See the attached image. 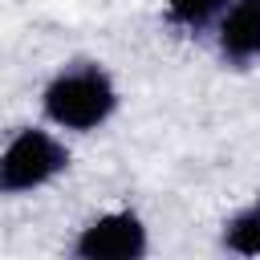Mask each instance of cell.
Instances as JSON below:
<instances>
[{
	"instance_id": "cell-1",
	"label": "cell",
	"mask_w": 260,
	"mask_h": 260,
	"mask_svg": "<svg viewBox=\"0 0 260 260\" xmlns=\"http://www.w3.org/2000/svg\"><path fill=\"white\" fill-rule=\"evenodd\" d=\"M45 118L57 130H73V134H89L98 126H106L118 110V89L110 81V73L93 61H77L65 65L61 73H53V81L41 93Z\"/></svg>"
},
{
	"instance_id": "cell-2",
	"label": "cell",
	"mask_w": 260,
	"mask_h": 260,
	"mask_svg": "<svg viewBox=\"0 0 260 260\" xmlns=\"http://www.w3.org/2000/svg\"><path fill=\"white\" fill-rule=\"evenodd\" d=\"M69 150L57 134L41 126H24L12 134V142L0 150V195H28L49 187L57 175H65Z\"/></svg>"
},
{
	"instance_id": "cell-3",
	"label": "cell",
	"mask_w": 260,
	"mask_h": 260,
	"mask_svg": "<svg viewBox=\"0 0 260 260\" xmlns=\"http://www.w3.org/2000/svg\"><path fill=\"white\" fill-rule=\"evenodd\" d=\"M146 252L150 236L134 211H102L73 240V256L81 260H142Z\"/></svg>"
},
{
	"instance_id": "cell-4",
	"label": "cell",
	"mask_w": 260,
	"mask_h": 260,
	"mask_svg": "<svg viewBox=\"0 0 260 260\" xmlns=\"http://www.w3.org/2000/svg\"><path fill=\"white\" fill-rule=\"evenodd\" d=\"M219 57L232 65H248L260 57V0H232L215 20Z\"/></svg>"
},
{
	"instance_id": "cell-5",
	"label": "cell",
	"mask_w": 260,
	"mask_h": 260,
	"mask_svg": "<svg viewBox=\"0 0 260 260\" xmlns=\"http://www.w3.org/2000/svg\"><path fill=\"white\" fill-rule=\"evenodd\" d=\"M223 248L228 252H236V256H260V211H256V203L252 207H244V211H236L228 223H223Z\"/></svg>"
},
{
	"instance_id": "cell-6",
	"label": "cell",
	"mask_w": 260,
	"mask_h": 260,
	"mask_svg": "<svg viewBox=\"0 0 260 260\" xmlns=\"http://www.w3.org/2000/svg\"><path fill=\"white\" fill-rule=\"evenodd\" d=\"M228 4H232V0H167V20L179 24V28L199 32V28L215 24Z\"/></svg>"
},
{
	"instance_id": "cell-7",
	"label": "cell",
	"mask_w": 260,
	"mask_h": 260,
	"mask_svg": "<svg viewBox=\"0 0 260 260\" xmlns=\"http://www.w3.org/2000/svg\"><path fill=\"white\" fill-rule=\"evenodd\" d=\"M256 211H260V199H256Z\"/></svg>"
}]
</instances>
